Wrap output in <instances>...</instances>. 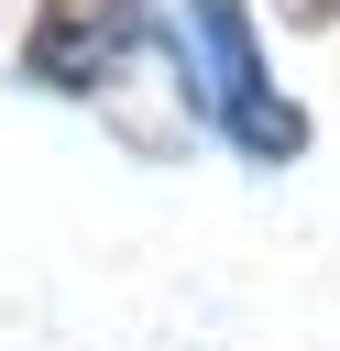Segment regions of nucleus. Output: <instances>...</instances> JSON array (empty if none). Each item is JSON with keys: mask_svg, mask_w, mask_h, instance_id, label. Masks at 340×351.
<instances>
[{"mask_svg": "<svg viewBox=\"0 0 340 351\" xmlns=\"http://www.w3.org/2000/svg\"><path fill=\"white\" fill-rule=\"evenodd\" d=\"M186 22H197V55H208V77H197V99L230 121V143L241 154H296L307 143V121L285 110V99H263V55H252V11L241 0H186Z\"/></svg>", "mask_w": 340, "mask_h": 351, "instance_id": "obj_1", "label": "nucleus"}, {"mask_svg": "<svg viewBox=\"0 0 340 351\" xmlns=\"http://www.w3.org/2000/svg\"><path fill=\"white\" fill-rule=\"evenodd\" d=\"M110 66H121V11H110V0H55L44 33H33V77H55V88H99Z\"/></svg>", "mask_w": 340, "mask_h": 351, "instance_id": "obj_2", "label": "nucleus"}, {"mask_svg": "<svg viewBox=\"0 0 340 351\" xmlns=\"http://www.w3.org/2000/svg\"><path fill=\"white\" fill-rule=\"evenodd\" d=\"M329 11H340V0H285V22H329Z\"/></svg>", "mask_w": 340, "mask_h": 351, "instance_id": "obj_3", "label": "nucleus"}]
</instances>
